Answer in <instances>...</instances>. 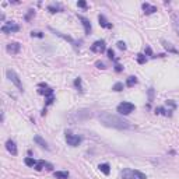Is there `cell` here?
Here are the masks:
<instances>
[{
    "label": "cell",
    "mask_w": 179,
    "mask_h": 179,
    "mask_svg": "<svg viewBox=\"0 0 179 179\" xmlns=\"http://www.w3.org/2000/svg\"><path fill=\"white\" fill-rule=\"evenodd\" d=\"M44 168H46V169H52V165L48 164L46 161H44V160H41V161H38L36 165H35V169L36 171H42Z\"/></svg>",
    "instance_id": "9"
},
{
    "label": "cell",
    "mask_w": 179,
    "mask_h": 179,
    "mask_svg": "<svg viewBox=\"0 0 179 179\" xmlns=\"http://www.w3.org/2000/svg\"><path fill=\"white\" fill-rule=\"evenodd\" d=\"M53 31V30H52ZM53 32L56 34L57 36H62V38H65V39H67L69 42H71V44H74V41H73V38H70V36H67V35H63V34H60V32H57V31H53Z\"/></svg>",
    "instance_id": "20"
},
{
    "label": "cell",
    "mask_w": 179,
    "mask_h": 179,
    "mask_svg": "<svg viewBox=\"0 0 179 179\" xmlns=\"http://www.w3.org/2000/svg\"><path fill=\"white\" fill-rule=\"evenodd\" d=\"M118 48L122 49V50H126V44L122 42V41H119V42H118Z\"/></svg>",
    "instance_id": "26"
},
{
    "label": "cell",
    "mask_w": 179,
    "mask_h": 179,
    "mask_svg": "<svg viewBox=\"0 0 179 179\" xmlns=\"http://www.w3.org/2000/svg\"><path fill=\"white\" fill-rule=\"evenodd\" d=\"M115 70L119 73V71H122V70H123V67H122L120 65H116V66H115Z\"/></svg>",
    "instance_id": "34"
},
{
    "label": "cell",
    "mask_w": 179,
    "mask_h": 179,
    "mask_svg": "<svg viewBox=\"0 0 179 179\" xmlns=\"http://www.w3.org/2000/svg\"><path fill=\"white\" fill-rule=\"evenodd\" d=\"M98 20H99V25H101V27H104V28H112V24L108 22V20L102 16V14L98 17Z\"/></svg>",
    "instance_id": "12"
},
{
    "label": "cell",
    "mask_w": 179,
    "mask_h": 179,
    "mask_svg": "<svg viewBox=\"0 0 179 179\" xmlns=\"http://www.w3.org/2000/svg\"><path fill=\"white\" fill-rule=\"evenodd\" d=\"M20 30V27L14 24V22H6L3 27H1V32L4 34H11V32H17Z\"/></svg>",
    "instance_id": "5"
},
{
    "label": "cell",
    "mask_w": 179,
    "mask_h": 179,
    "mask_svg": "<svg viewBox=\"0 0 179 179\" xmlns=\"http://www.w3.org/2000/svg\"><path fill=\"white\" fill-rule=\"evenodd\" d=\"M66 141H67L69 146L76 147L81 143V137H79L76 134H71V133H66Z\"/></svg>",
    "instance_id": "4"
},
{
    "label": "cell",
    "mask_w": 179,
    "mask_h": 179,
    "mask_svg": "<svg viewBox=\"0 0 179 179\" xmlns=\"http://www.w3.org/2000/svg\"><path fill=\"white\" fill-rule=\"evenodd\" d=\"M146 53L148 55V56H151V55H153V52H151V48H150V46H147V48H146Z\"/></svg>",
    "instance_id": "35"
},
{
    "label": "cell",
    "mask_w": 179,
    "mask_h": 179,
    "mask_svg": "<svg viewBox=\"0 0 179 179\" xmlns=\"http://www.w3.org/2000/svg\"><path fill=\"white\" fill-rule=\"evenodd\" d=\"M53 101H55V98H53V97H49V98H46V105H50V104H52Z\"/></svg>",
    "instance_id": "33"
},
{
    "label": "cell",
    "mask_w": 179,
    "mask_h": 179,
    "mask_svg": "<svg viewBox=\"0 0 179 179\" xmlns=\"http://www.w3.org/2000/svg\"><path fill=\"white\" fill-rule=\"evenodd\" d=\"M74 85H76V87H77V88H79V90L81 91V79H80V77L74 80Z\"/></svg>",
    "instance_id": "24"
},
{
    "label": "cell",
    "mask_w": 179,
    "mask_h": 179,
    "mask_svg": "<svg viewBox=\"0 0 179 179\" xmlns=\"http://www.w3.org/2000/svg\"><path fill=\"white\" fill-rule=\"evenodd\" d=\"M99 122L104 126L114 127V129H129L130 127V123L126 119H123L118 115L111 114V112H104V114L99 115Z\"/></svg>",
    "instance_id": "1"
},
{
    "label": "cell",
    "mask_w": 179,
    "mask_h": 179,
    "mask_svg": "<svg viewBox=\"0 0 179 179\" xmlns=\"http://www.w3.org/2000/svg\"><path fill=\"white\" fill-rule=\"evenodd\" d=\"M48 10L50 13H57V11H59V7H57V6H49Z\"/></svg>",
    "instance_id": "25"
},
{
    "label": "cell",
    "mask_w": 179,
    "mask_h": 179,
    "mask_svg": "<svg viewBox=\"0 0 179 179\" xmlns=\"http://www.w3.org/2000/svg\"><path fill=\"white\" fill-rule=\"evenodd\" d=\"M162 45H164V48L166 49V50H169V52H172V53H178V50L174 48L169 42H166V41H162Z\"/></svg>",
    "instance_id": "17"
},
{
    "label": "cell",
    "mask_w": 179,
    "mask_h": 179,
    "mask_svg": "<svg viewBox=\"0 0 179 179\" xmlns=\"http://www.w3.org/2000/svg\"><path fill=\"white\" fill-rule=\"evenodd\" d=\"M133 175L136 176V178H139V179H146V175L143 174V172H140V171H133Z\"/></svg>",
    "instance_id": "21"
},
{
    "label": "cell",
    "mask_w": 179,
    "mask_h": 179,
    "mask_svg": "<svg viewBox=\"0 0 179 179\" xmlns=\"http://www.w3.org/2000/svg\"><path fill=\"white\" fill-rule=\"evenodd\" d=\"M55 178L56 179H67L69 178V172H66V171H57V172H55Z\"/></svg>",
    "instance_id": "15"
},
{
    "label": "cell",
    "mask_w": 179,
    "mask_h": 179,
    "mask_svg": "<svg viewBox=\"0 0 179 179\" xmlns=\"http://www.w3.org/2000/svg\"><path fill=\"white\" fill-rule=\"evenodd\" d=\"M20 49H21V45H20L18 42H10V44L7 45V52H10V53H13V55L18 53Z\"/></svg>",
    "instance_id": "7"
},
{
    "label": "cell",
    "mask_w": 179,
    "mask_h": 179,
    "mask_svg": "<svg viewBox=\"0 0 179 179\" xmlns=\"http://www.w3.org/2000/svg\"><path fill=\"white\" fill-rule=\"evenodd\" d=\"M79 20L83 22V25H84V31H85V34H90L91 32V24H90V21L87 20V18H84V17L79 16Z\"/></svg>",
    "instance_id": "10"
},
{
    "label": "cell",
    "mask_w": 179,
    "mask_h": 179,
    "mask_svg": "<svg viewBox=\"0 0 179 179\" xmlns=\"http://www.w3.org/2000/svg\"><path fill=\"white\" fill-rule=\"evenodd\" d=\"M31 35H32V36H36V38H42V36H44V34L42 32H39V31H35V32H31Z\"/></svg>",
    "instance_id": "27"
},
{
    "label": "cell",
    "mask_w": 179,
    "mask_h": 179,
    "mask_svg": "<svg viewBox=\"0 0 179 179\" xmlns=\"http://www.w3.org/2000/svg\"><path fill=\"white\" fill-rule=\"evenodd\" d=\"M34 141H35L36 144H39L41 147H44V148H49L48 143H46V141H45V140H44L41 136H35V137H34Z\"/></svg>",
    "instance_id": "13"
},
{
    "label": "cell",
    "mask_w": 179,
    "mask_h": 179,
    "mask_svg": "<svg viewBox=\"0 0 179 179\" xmlns=\"http://www.w3.org/2000/svg\"><path fill=\"white\" fill-rule=\"evenodd\" d=\"M6 148H7V151H9L10 154L17 155V146H16V143H14L13 140H7V143H6Z\"/></svg>",
    "instance_id": "8"
},
{
    "label": "cell",
    "mask_w": 179,
    "mask_h": 179,
    "mask_svg": "<svg viewBox=\"0 0 179 179\" xmlns=\"http://www.w3.org/2000/svg\"><path fill=\"white\" fill-rule=\"evenodd\" d=\"M36 162H38V161H35L34 158H30V157H28V158H25V165H28V166H34V168H35Z\"/></svg>",
    "instance_id": "18"
},
{
    "label": "cell",
    "mask_w": 179,
    "mask_h": 179,
    "mask_svg": "<svg viewBox=\"0 0 179 179\" xmlns=\"http://www.w3.org/2000/svg\"><path fill=\"white\" fill-rule=\"evenodd\" d=\"M143 10H144V14H153V13L157 11V7H155V6H151V4H148V3H144V4H143Z\"/></svg>",
    "instance_id": "11"
},
{
    "label": "cell",
    "mask_w": 179,
    "mask_h": 179,
    "mask_svg": "<svg viewBox=\"0 0 179 179\" xmlns=\"http://www.w3.org/2000/svg\"><path fill=\"white\" fill-rule=\"evenodd\" d=\"M108 57L109 59H115V52L112 49H108Z\"/></svg>",
    "instance_id": "28"
},
{
    "label": "cell",
    "mask_w": 179,
    "mask_h": 179,
    "mask_svg": "<svg viewBox=\"0 0 179 179\" xmlns=\"http://www.w3.org/2000/svg\"><path fill=\"white\" fill-rule=\"evenodd\" d=\"M122 178L123 179H133L134 178L133 171H131V169H125V171L122 172Z\"/></svg>",
    "instance_id": "16"
},
{
    "label": "cell",
    "mask_w": 179,
    "mask_h": 179,
    "mask_svg": "<svg viewBox=\"0 0 179 179\" xmlns=\"http://www.w3.org/2000/svg\"><path fill=\"white\" fill-rule=\"evenodd\" d=\"M153 97H154V90H153V88H150V91H148V98H150V102L153 101Z\"/></svg>",
    "instance_id": "30"
},
{
    "label": "cell",
    "mask_w": 179,
    "mask_h": 179,
    "mask_svg": "<svg viewBox=\"0 0 179 179\" xmlns=\"http://www.w3.org/2000/svg\"><path fill=\"white\" fill-rule=\"evenodd\" d=\"M137 62L140 63V65H143V63H146V56L144 55H137Z\"/></svg>",
    "instance_id": "23"
},
{
    "label": "cell",
    "mask_w": 179,
    "mask_h": 179,
    "mask_svg": "<svg viewBox=\"0 0 179 179\" xmlns=\"http://www.w3.org/2000/svg\"><path fill=\"white\" fill-rule=\"evenodd\" d=\"M6 74H7L9 80L13 83V84L16 85V87L18 88V90H20V91H22V83H21V80L18 79V76L16 74V71H14V70H11V69H9V70L6 71Z\"/></svg>",
    "instance_id": "2"
},
{
    "label": "cell",
    "mask_w": 179,
    "mask_h": 179,
    "mask_svg": "<svg viewBox=\"0 0 179 179\" xmlns=\"http://www.w3.org/2000/svg\"><path fill=\"white\" fill-rule=\"evenodd\" d=\"M134 111V105L131 102H122L118 105V112L120 115H129Z\"/></svg>",
    "instance_id": "3"
},
{
    "label": "cell",
    "mask_w": 179,
    "mask_h": 179,
    "mask_svg": "<svg viewBox=\"0 0 179 179\" xmlns=\"http://www.w3.org/2000/svg\"><path fill=\"white\" fill-rule=\"evenodd\" d=\"M77 6H79V7H83V9H85V7H87V3H85V1H79V3H77Z\"/></svg>",
    "instance_id": "32"
},
{
    "label": "cell",
    "mask_w": 179,
    "mask_h": 179,
    "mask_svg": "<svg viewBox=\"0 0 179 179\" xmlns=\"http://www.w3.org/2000/svg\"><path fill=\"white\" fill-rule=\"evenodd\" d=\"M112 90H115V91H122V90H123V83H116Z\"/></svg>",
    "instance_id": "22"
},
{
    "label": "cell",
    "mask_w": 179,
    "mask_h": 179,
    "mask_svg": "<svg viewBox=\"0 0 179 179\" xmlns=\"http://www.w3.org/2000/svg\"><path fill=\"white\" fill-rule=\"evenodd\" d=\"M105 49H106V44H105V41H102V39L94 42L92 46H91V50H92V52H97V53H102Z\"/></svg>",
    "instance_id": "6"
},
{
    "label": "cell",
    "mask_w": 179,
    "mask_h": 179,
    "mask_svg": "<svg viewBox=\"0 0 179 179\" xmlns=\"http://www.w3.org/2000/svg\"><path fill=\"white\" fill-rule=\"evenodd\" d=\"M134 84H137V79H136V77H129L127 81H126V85H127V87H133Z\"/></svg>",
    "instance_id": "19"
},
{
    "label": "cell",
    "mask_w": 179,
    "mask_h": 179,
    "mask_svg": "<svg viewBox=\"0 0 179 179\" xmlns=\"http://www.w3.org/2000/svg\"><path fill=\"white\" fill-rule=\"evenodd\" d=\"M95 65H97V67H98V69H101V70H104V69H105V65H104L102 62H97Z\"/></svg>",
    "instance_id": "31"
},
{
    "label": "cell",
    "mask_w": 179,
    "mask_h": 179,
    "mask_svg": "<svg viewBox=\"0 0 179 179\" xmlns=\"http://www.w3.org/2000/svg\"><path fill=\"white\" fill-rule=\"evenodd\" d=\"M98 168H99V171H101L102 174H105V175H109V172H111V169H109V165H108V164H99V165H98Z\"/></svg>",
    "instance_id": "14"
},
{
    "label": "cell",
    "mask_w": 179,
    "mask_h": 179,
    "mask_svg": "<svg viewBox=\"0 0 179 179\" xmlns=\"http://www.w3.org/2000/svg\"><path fill=\"white\" fill-rule=\"evenodd\" d=\"M34 14H35V11H34V10H30V13H28V14L25 16V20H27V21H30V18H31Z\"/></svg>",
    "instance_id": "29"
}]
</instances>
